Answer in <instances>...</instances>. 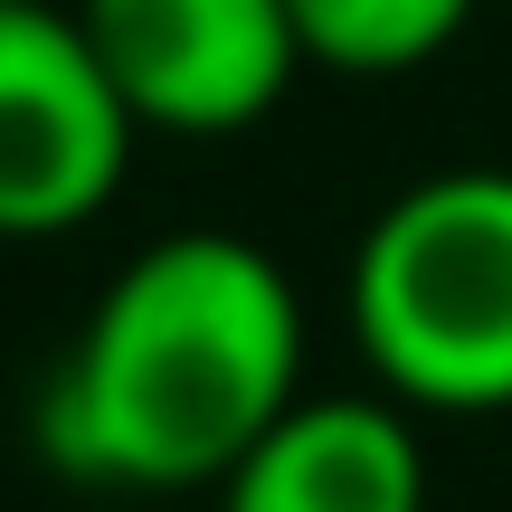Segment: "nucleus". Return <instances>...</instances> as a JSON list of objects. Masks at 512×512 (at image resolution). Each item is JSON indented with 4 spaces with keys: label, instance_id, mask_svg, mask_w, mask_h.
<instances>
[{
    "label": "nucleus",
    "instance_id": "obj_6",
    "mask_svg": "<svg viewBox=\"0 0 512 512\" xmlns=\"http://www.w3.org/2000/svg\"><path fill=\"white\" fill-rule=\"evenodd\" d=\"M304 67L332 76H418L465 38L475 0H285Z\"/></svg>",
    "mask_w": 512,
    "mask_h": 512
},
{
    "label": "nucleus",
    "instance_id": "obj_2",
    "mask_svg": "<svg viewBox=\"0 0 512 512\" xmlns=\"http://www.w3.org/2000/svg\"><path fill=\"white\" fill-rule=\"evenodd\" d=\"M351 342L399 408H512V171H427L361 228Z\"/></svg>",
    "mask_w": 512,
    "mask_h": 512
},
{
    "label": "nucleus",
    "instance_id": "obj_5",
    "mask_svg": "<svg viewBox=\"0 0 512 512\" xmlns=\"http://www.w3.org/2000/svg\"><path fill=\"white\" fill-rule=\"evenodd\" d=\"M219 512H427V446L389 399H294L219 475Z\"/></svg>",
    "mask_w": 512,
    "mask_h": 512
},
{
    "label": "nucleus",
    "instance_id": "obj_3",
    "mask_svg": "<svg viewBox=\"0 0 512 512\" xmlns=\"http://www.w3.org/2000/svg\"><path fill=\"white\" fill-rule=\"evenodd\" d=\"M143 124L124 114L67 0H0V238L105 219Z\"/></svg>",
    "mask_w": 512,
    "mask_h": 512
},
{
    "label": "nucleus",
    "instance_id": "obj_4",
    "mask_svg": "<svg viewBox=\"0 0 512 512\" xmlns=\"http://www.w3.org/2000/svg\"><path fill=\"white\" fill-rule=\"evenodd\" d=\"M67 10L95 38L124 114L171 143L256 133L304 76L285 0H67Z\"/></svg>",
    "mask_w": 512,
    "mask_h": 512
},
{
    "label": "nucleus",
    "instance_id": "obj_1",
    "mask_svg": "<svg viewBox=\"0 0 512 512\" xmlns=\"http://www.w3.org/2000/svg\"><path fill=\"white\" fill-rule=\"evenodd\" d=\"M304 399L294 275L238 228H171L124 256L38 408L48 465L133 494H190Z\"/></svg>",
    "mask_w": 512,
    "mask_h": 512
}]
</instances>
